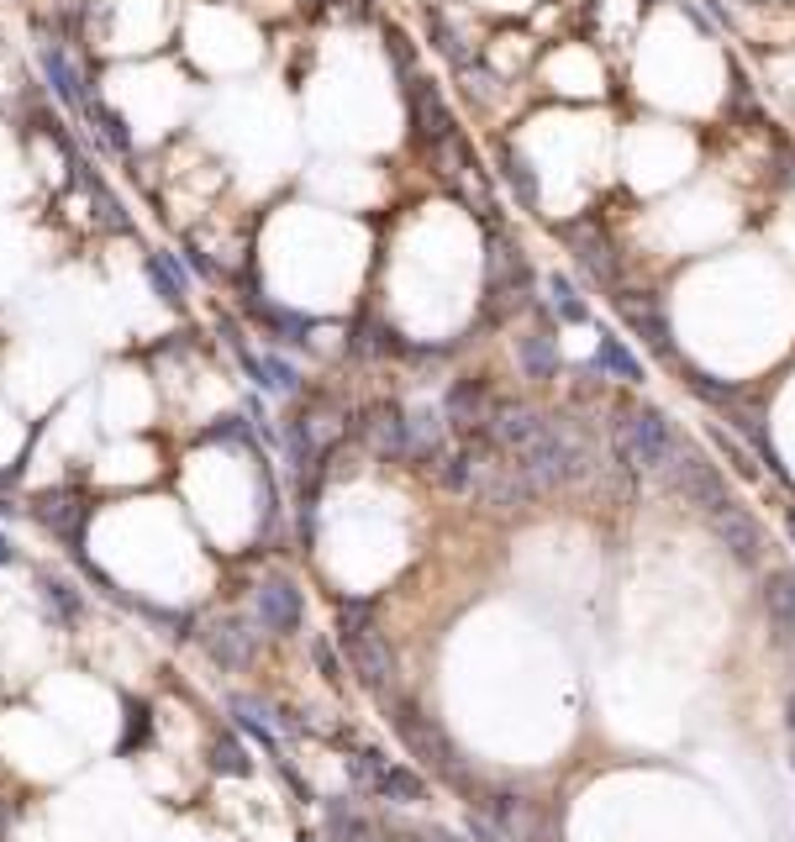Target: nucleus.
Returning a JSON list of instances; mask_svg holds the SVG:
<instances>
[{
    "label": "nucleus",
    "instance_id": "15",
    "mask_svg": "<svg viewBox=\"0 0 795 842\" xmlns=\"http://www.w3.org/2000/svg\"><path fill=\"white\" fill-rule=\"evenodd\" d=\"M200 648L211 653L217 664H227V669H242L253 658V637H248V626L238 616H221V622L200 626Z\"/></svg>",
    "mask_w": 795,
    "mask_h": 842
},
{
    "label": "nucleus",
    "instance_id": "18",
    "mask_svg": "<svg viewBox=\"0 0 795 842\" xmlns=\"http://www.w3.org/2000/svg\"><path fill=\"white\" fill-rule=\"evenodd\" d=\"M327 842H385L353 800H327Z\"/></svg>",
    "mask_w": 795,
    "mask_h": 842
},
{
    "label": "nucleus",
    "instance_id": "12",
    "mask_svg": "<svg viewBox=\"0 0 795 842\" xmlns=\"http://www.w3.org/2000/svg\"><path fill=\"white\" fill-rule=\"evenodd\" d=\"M495 401H501V395L484 385V380H454V390L443 395V416L454 422L458 433H484Z\"/></svg>",
    "mask_w": 795,
    "mask_h": 842
},
{
    "label": "nucleus",
    "instance_id": "1",
    "mask_svg": "<svg viewBox=\"0 0 795 842\" xmlns=\"http://www.w3.org/2000/svg\"><path fill=\"white\" fill-rule=\"evenodd\" d=\"M611 442H617V458H622L632 474H664L685 437L669 427L664 411L632 406V401H627V406L611 411Z\"/></svg>",
    "mask_w": 795,
    "mask_h": 842
},
{
    "label": "nucleus",
    "instance_id": "4",
    "mask_svg": "<svg viewBox=\"0 0 795 842\" xmlns=\"http://www.w3.org/2000/svg\"><path fill=\"white\" fill-rule=\"evenodd\" d=\"M484 295H490V316L507 321L511 311L532 306V264L511 238H490V259H484Z\"/></svg>",
    "mask_w": 795,
    "mask_h": 842
},
{
    "label": "nucleus",
    "instance_id": "29",
    "mask_svg": "<svg viewBox=\"0 0 795 842\" xmlns=\"http://www.w3.org/2000/svg\"><path fill=\"white\" fill-rule=\"evenodd\" d=\"M312 658H316V669L327 674V679H338V653L327 648V637H316L312 643Z\"/></svg>",
    "mask_w": 795,
    "mask_h": 842
},
{
    "label": "nucleus",
    "instance_id": "20",
    "mask_svg": "<svg viewBox=\"0 0 795 842\" xmlns=\"http://www.w3.org/2000/svg\"><path fill=\"white\" fill-rule=\"evenodd\" d=\"M43 74H48V85H53V96L64 100V106H90V90H85V79L69 69V58H64V48H43Z\"/></svg>",
    "mask_w": 795,
    "mask_h": 842
},
{
    "label": "nucleus",
    "instance_id": "3",
    "mask_svg": "<svg viewBox=\"0 0 795 842\" xmlns=\"http://www.w3.org/2000/svg\"><path fill=\"white\" fill-rule=\"evenodd\" d=\"M658 480H664V490H669V495H679L690 511H700L706 522H711L722 505H732V490H727L722 469H717L711 458H700L690 442H679V453L669 458V469H664Z\"/></svg>",
    "mask_w": 795,
    "mask_h": 842
},
{
    "label": "nucleus",
    "instance_id": "27",
    "mask_svg": "<svg viewBox=\"0 0 795 842\" xmlns=\"http://www.w3.org/2000/svg\"><path fill=\"white\" fill-rule=\"evenodd\" d=\"M211 769L217 774H248L253 769V758H248V747H242L238 737H217V743H211Z\"/></svg>",
    "mask_w": 795,
    "mask_h": 842
},
{
    "label": "nucleus",
    "instance_id": "26",
    "mask_svg": "<svg viewBox=\"0 0 795 842\" xmlns=\"http://www.w3.org/2000/svg\"><path fill=\"white\" fill-rule=\"evenodd\" d=\"M548 289H554V316H558V321H585V316H590V306H585V295L575 289V280H569V274H554V280H548Z\"/></svg>",
    "mask_w": 795,
    "mask_h": 842
},
{
    "label": "nucleus",
    "instance_id": "23",
    "mask_svg": "<svg viewBox=\"0 0 795 842\" xmlns=\"http://www.w3.org/2000/svg\"><path fill=\"white\" fill-rule=\"evenodd\" d=\"M148 285L159 289L170 306H185V280H179V264H174L170 253H148Z\"/></svg>",
    "mask_w": 795,
    "mask_h": 842
},
{
    "label": "nucleus",
    "instance_id": "34",
    "mask_svg": "<svg viewBox=\"0 0 795 842\" xmlns=\"http://www.w3.org/2000/svg\"><path fill=\"white\" fill-rule=\"evenodd\" d=\"M791 543H795V516H791Z\"/></svg>",
    "mask_w": 795,
    "mask_h": 842
},
{
    "label": "nucleus",
    "instance_id": "33",
    "mask_svg": "<svg viewBox=\"0 0 795 842\" xmlns=\"http://www.w3.org/2000/svg\"><path fill=\"white\" fill-rule=\"evenodd\" d=\"M6 832H11V811H6V800H0V842H6Z\"/></svg>",
    "mask_w": 795,
    "mask_h": 842
},
{
    "label": "nucleus",
    "instance_id": "25",
    "mask_svg": "<svg viewBox=\"0 0 795 842\" xmlns=\"http://www.w3.org/2000/svg\"><path fill=\"white\" fill-rule=\"evenodd\" d=\"M253 380H259V385H264V390H274V395H295V390H301V374H295V369H290V363L280 359V353H269V359H259V369H253Z\"/></svg>",
    "mask_w": 795,
    "mask_h": 842
},
{
    "label": "nucleus",
    "instance_id": "14",
    "mask_svg": "<svg viewBox=\"0 0 795 842\" xmlns=\"http://www.w3.org/2000/svg\"><path fill=\"white\" fill-rule=\"evenodd\" d=\"M516 369H522V380H537V385L554 380L558 369H564V353H558V337L548 321L516 332Z\"/></svg>",
    "mask_w": 795,
    "mask_h": 842
},
{
    "label": "nucleus",
    "instance_id": "8",
    "mask_svg": "<svg viewBox=\"0 0 795 842\" xmlns=\"http://www.w3.org/2000/svg\"><path fill=\"white\" fill-rule=\"evenodd\" d=\"M363 442L380 458H411V411H401L395 401L363 411Z\"/></svg>",
    "mask_w": 795,
    "mask_h": 842
},
{
    "label": "nucleus",
    "instance_id": "16",
    "mask_svg": "<svg viewBox=\"0 0 795 842\" xmlns=\"http://www.w3.org/2000/svg\"><path fill=\"white\" fill-rule=\"evenodd\" d=\"M764 616H770L780 643H795V575L791 569H774L764 579Z\"/></svg>",
    "mask_w": 795,
    "mask_h": 842
},
{
    "label": "nucleus",
    "instance_id": "9",
    "mask_svg": "<svg viewBox=\"0 0 795 842\" xmlns=\"http://www.w3.org/2000/svg\"><path fill=\"white\" fill-rule=\"evenodd\" d=\"M26 511H32L37 527H48L53 537H64L69 554H79V527H85V501H79V495H69V490H43V495L26 501Z\"/></svg>",
    "mask_w": 795,
    "mask_h": 842
},
{
    "label": "nucleus",
    "instance_id": "11",
    "mask_svg": "<svg viewBox=\"0 0 795 842\" xmlns=\"http://www.w3.org/2000/svg\"><path fill=\"white\" fill-rule=\"evenodd\" d=\"M253 611H259V622L269 626V632H295L301 626V616H306V601H301V584L295 579H264L259 590H253Z\"/></svg>",
    "mask_w": 795,
    "mask_h": 842
},
{
    "label": "nucleus",
    "instance_id": "30",
    "mask_svg": "<svg viewBox=\"0 0 795 842\" xmlns=\"http://www.w3.org/2000/svg\"><path fill=\"white\" fill-rule=\"evenodd\" d=\"M416 842H458V838H448V832H437V827H422V832H416Z\"/></svg>",
    "mask_w": 795,
    "mask_h": 842
},
{
    "label": "nucleus",
    "instance_id": "5",
    "mask_svg": "<svg viewBox=\"0 0 795 842\" xmlns=\"http://www.w3.org/2000/svg\"><path fill=\"white\" fill-rule=\"evenodd\" d=\"M395 732H401V743L411 747L416 764H427V769L443 774V779H464V758H458L454 737H448L433 717H422L416 706H395Z\"/></svg>",
    "mask_w": 795,
    "mask_h": 842
},
{
    "label": "nucleus",
    "instance_id": "19",
    "mask_svg": "<svg viewBox=\"0 0 795 842\" xmlns=\"http://www.w3.org/2000/svg\"><path fill=\"white\" fill-rule=\"evenodd\" d=\"M564 242L579 253V264L590 269L601 285H611L617 280V264H611V242L601 238V232H590V227H564Z\"/></svg>",
    "mask_w": 795,
    "mask_h": 842
},
{
    "label": "nucleus",
    "instance_id": "24",
    "mask_svg": "<svg viewBox=\"0 0 795 842\" xmlns=\"http://www.w3.org/2000/svg\"><path fill=\"white\" fill-rule=\"evenodd\" d=\"M501 174H507V185L516 190V200H522V206H537V179H532L527 158H522L516 147H501Z\"/></svg>",
    "mask_w": 795,
    "mask_h": 842
},
{
    "label": "nucleus",
    "instance_id": "21",
    "mask_svg": "<svg viewBox=\"0 0 795 842\" xmlns=\"http://www.w3.org/2000/svg\"><path fill=\"white\" fill-rule=\"evenodd\" d=\"M374 800H390V806H416V800H427V779L411 769V764H395V758H390V769H385V779H380Z\"/></svg>",
    "mask_w": 795,
    "mask_h": 842
},
{
    "label": "nucleus",
    "instance_id": "32",
    "mask_svg": "<svg viewBox=\"0 0 795 842\" xmlns=\"http://www.w3.org/2000/svg\"><path fill=\"white\" fill-rule=\"evenodd\" d=\"M785 726L795 732V685H791V700H785Z\"/></svg>",
    "mask_w": 795,
    "mask_h": 842
},
{
    "label": "nucleus",
    "instance_id": "17",
    "mask_svg": "<svg viewBox=\"0 0 795 842\" xmlns=\"http://www.w3.org/2000/svg\"><path fill=\"white\" fill-rule=\"evenodd\" d=\"M37 595H43V611H48L53 626H74L85 616V601H79V584L64 575H37Z\"/></svg>",
    "mask_w": 795,
    "mask_h": 842
},
{
    "label": "nucleus",
    "instance_id": "22",
    "mask_svg": "<svg viewBox=\"0 0 795 842\" xmlns=\"http://www.w3.org/2000/svg\"><path fill=\"white\" fill-rule=\"evenodd\" d=\"M596 369H606L611 380H627V385H643V363L632 359L617 337H601L596 342Z\"/></svg>",
    "mask_w": 795,
    "mask_h": 842
},
{
    "label": "nucleus",
    "instance_id": "7",
    "mask_svg": "<svg viewBox=\"0 0 795 842\" xmlns=\"http://www.w3.org/2000/svg\"><path fill=\"white\" fill-rule=\"evenodd\" d=\"M611 300H617V316H622L632 332L649 337V348H658V353L675 359V327H669V316H664V300H658V295H649V289H617Z\"/></svg>",
    "mask_w": 795,
    "mask_h": 842
},
{
    "label": "nucleus",
    "instance_id": "2",
    "mask_svg": "<svg viewBox=\"0 0 795 842\" xmlns=\"http://www.w3.org/2000/svg\"><path fill=\"white\" fill-rule=\"evenodd\" d=\"M338 616H342V653H348V664L359 674V685L374 690V696H390L395 690V658H390V643L374 626V611L363 601H342Z\"/></svg>",
    "mask_w": 795,
    "mask_h": 842
},
{
    "label": "nucleus",
    "instance_id": "6",
    "mask_svg": "<svg viewBox=\"0 0 795 842\" xmlns=\"http://www.w3.org/2000/svg\"><path fill=\"white\" fill-rule=\"evenodd\" d=\"M532 495H537V484L516 469V463H501V458L490 453L480 463V474H475V501L490 505V511H527Z\"/></svg>",
    "mask_w": 795,
    "mask_h": 842
},
{
    "label": "nucleus",
    "instance_id": "31",
    "mask_svg": "<svg viewBox=\"0 0 795 842\" xmlns=\"http://www.w3.org/2000/svg\"><path fill=\"white\" fill-rule=\"evenodd\" d=\"M11 558H17V548H11V537L0 532V564H11Z\"/></svg>",
    "mask_w": 795,
    "mask_h": 842
},
{
    "label": "nucleus",
    "instance_id": "10",
    "mask_svg": "<svg viewBox=\"0 0 795 842\" xmlns=\"http://www.w3.org/2000/svg\"><path fill=\"white\" fill-rule=\"evenodd\" d=\"M711 532L722 537V548L738 558V564H759V558H764V548H770L764 527H759V522L748 516V505H738V501L722 505V511L711 516Z\"/></svg>",
    "mask_w": 795,
    "mask_h": 842
},
{
    "label": "nucleus",
    "instance_id": "13",
    "mask_svg": "<svg viewBox=\"0 0 795 842\" xmlns=\"http://www.w3.org/2000/svg\"><path fill=\"white\" fill-rule=\"evenodd\" d=\"M406 96H411V127H416V143L437 147L448 132H454V117H448V106H443V96H437V85H427V79H406Z\"/></svg>",
    "mask_w": 795,
    "mask_h": 842
},
{
    "label": "nucleus",
    "instance_id": "28",
    "mask_svg": "<svg viewBox=\"0 0 795 842\" xmlns=\"http://www.w3.org/2000/svg\"><path fill=\"white\" fill-rule=\"evenodd\" d=\"M717 442H722V453L732 458V463H738V474H748V480H753V474H759V463H753V453H743V448H738V442H732V437H717Z\"/></svg>",
    "mask_w": 795,
    "mask_h": 842
}]
</instances>
